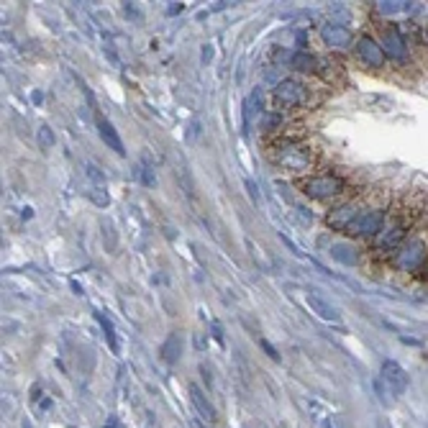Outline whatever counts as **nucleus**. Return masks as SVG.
<instances>
[{
	"label": "nucleus",
	"instance_id": "1",
	"mask_svg": "<svg viewBox=\"0 0 428 428\" xmlns=\"http://www.w3.org/2000/svg\"><path fill=\"white\" fill-rule=\"evenodd\" d=\"M426 264H428V226H420V228H413L408 242L395 252L392 267H395V272H403V275H416V272L426 270Z\"/></svg>",
	"mask_w": 428,
	"mask_h": 428
},
{
	"label": "nucleus",
	"instance_id": "2",
	"mask_svg": "<svg viewBox=\"0 0 428 428\" xmlns=\"http://www.w3.org/2000/svg\"><path fill=\"white\" fill-rule=\"evenodd\" d=\"M413 224H416V211H398L392 215L390 224H385L380 236L374 239V254L377 257H395V252L413 233Z\"/></svg>",
	"mask_w": 428,
	"mask_h": 428
},
{
	"label": "nucleus",
	"instance_id": "3",
	"mask_svg": "<svg viewBox=\"0 0 428 428\" xmlns=\"http://www.w3.org/2000/svg\"><path fill=\"white\" fill-rule=\"evenodd\" d=\"M387 224V205H367L362 211V215L356 218L349 228L352 236H359V239H377L380 231Z\"/></svg>",
	"mask_w": 428,
	"mask_h": 428
},
{
	"label": "nucleus",
	"instance_id": "4",
	"mask_svg": "<svg viewBox=\"0 0 428 428\" xmlns=\"http://www.w3.org/2000/svg\"><path fill=\"white\" fill-rule=\"evenodd\" d=\"M356 56L370 69H382V67L387 65V54H385L382 44L374 36H367V34L356 39Z\"/></svg>",
	"mask_w": 428,
	"mask_h": 428
},
{
	"label": "nucleus",
	"instance_id": "5",
	"mask_svg": "<svg viewBox=\"0 0 428 428\" xmlns=\"http://www.w3.org/2000/svg\"><path fill=\"white\" fill-rule=\"evenodd\" d=\"M344 180L336 175H321V177H313V180H308L306 182V195L313 197V200H328V197L339 195L341 190H344Z\"/></svg>",
	"mask_w": 428,
	"mask_h": 428
},
{
	"label": "nucleus",
	"instance_id": "6",
	"mask_svg": "<svg viewBox=\"0 0 428 428\" xmlns=\"http://www.w3.org/2000/svg\"><path fill=\"white\" fill-rule=\"evenodd\" d=\"M275 100L279 105H288V108H298V105H303L308 100L306 85L298 83V80H282L275 87Z\"/></svg>",
	"mask_w": 428,
	"mask_h": 428
},
{
	"label": "nucleus",
	"instance_id": "7",
	"mask_svg": "<svg viewBox=\"0 0 428 428\" xmlns=\"http://www.w3.org/2000/svg\"><path fill=\"white\" fill-rule=\"evenodd\" d=\"M362 205L359 203H344V205H339V208H334L331 213L326 215V224L328 228H334V231H346L349 233V228H352V224L362 215Z\"/></svg>",
	"mask_w": 428,
	"mask_h": 428
},
{
	"label": "nucleus",
	"instance_id": "8",
	"mask_svg": "<svg viewBox=\"0 0 428 428\" xmlns=\"http://www.w3.org/2000/svg\"><path fill=\"white\" fill-rule=\"evenodd\" d=\"M380 377H382V382L387 385V390H390L395 398L408 390V382H410L408 372H405V370H403L398 362H392V359H385V362H382Z\"/></svg>",
	"mask_w": 428,
	"mask_h": 428
},
{
	"label": "nucleus",
	"instance_id": "9",
	"mask_svg": "<svg viewBox=\"0 0 428 428\" xmlns=\"http://www.w3.org/2000/svg\"><path fill=\"white\" fill-rule=\"evenodd\" d=\"M277 164L282 169H288V172H306L313 164V157L303 147H288V149H282L277 154Z\"/></svg>",
	"mask_w": 428,
	"mask_h": 428
},
{
	"label": "nucleus",
	"instance_id": "10",
	"mask_svg": "<svg viewBox=\"0 0 428 428\" xmlns=\"http://www.w3.org/2000/svg\"><path fill=\"white\" fill-rule=\"evenodd\" d=\"M382 49H385V54L395 59V62H403L405 54H408V47H405V39H403V31L398 26H387L382 31Z\"/></svg>",
	"mask_w": 428,
	"mask_h": 428
},
{
	"label": "nucleus",
	"instance_id": "11",
	"mask_svg": "<svg viewBox=\"0 0 428 428\" xmlns=\"http://www.w3.org/2000/svg\"><path fill=\"white\" fill-rule=\"evenodd\" d=\"M321 39L331 49H349L354 44V34L341 23H323L321 26Z\"/></svg>",
	"mask_w": 428,
	"mask_h": 428
},
{
	"label": "nucleus",
	"instance_id": "12",
	"mask_svg": "<svg viewBox=\"0 0 428 428\" xmlns=\"http://www.w3.org/2000/svg\"><path fill=\"white\" fill-rule=\"evenodd\" d=\"M190 400H193V405H195L197 416L205 420V423H213L215 420V408L211 405V398L205 395V390L200 387V385H190Z\"/></svg>",
	"mask_w": 428,
	"mask_h": 428
},
{
	"label": "nucleus",
	"instance_id": "13",
	"mask_svg": "<svg viewBox=\"0 0 428 428\" xmlns=\"http://www.w3.org/2000/svg\"><path fill=\"white\" fill-rule=\"evenodd\" d=\"M98 131H100V139L108 144V149H113L118 157H126V149H123V141L118 136V131L111 121H105L103 116H98Z\"/></svg>",
	"mask_w": 428,
	"mask_h": 428
},
{
	"label": "nucleus",
	"instance_id": "14",
	"mask_svg": "<svg viewBox=\"0 0 428 428\" xmlns=\"http://www.w3.org/2000/svg\"><path fill=\"white\" fill-rule=\"evenodd\" d=\"M182 352H185V339H182V334H169L167 339H164L162 349H159L162 359H164L167 364H177V362H180Z\"/></svg>",
	"mask_w": 428,
	"mask_h": 428
},
{
	"label": "nucleus",
	"instance_id": "15",
	"mask_svg": "<svg viewBox=\"0 0 428 428\" xmlns=\"http://www.w3.org/2000/svg\"><path fill=\"white\" fill-rule=\"evenodd\" d=\"M308 308H310V310H313V313H316L318 318H323V321H331V323L341 318V313H339V310H336V308L331 306L328 300H323L321 295H316V292H310V295H308Z\"/></svg>",
	"mask_w": 428,
	"mask_h": 428
},
{
	"label": "nucleus",
	"instance_id": "16",
	"mask_svg": "<svg viewBox=\"0 0 428 428\" xmlns=\"http://www.w3.org/2000/svg\"><path fill=\"white\" fill-rule=\"evenodd\" d=\"M328 254L334 257L336 261H341V264H354L356 261V249H354L352 244H334Z\"/></svg>",
	"mask_w": 428,
	"mask_h": 428
},
{
	"label": "nucleus",
	"instance_id": "17",
	"mask_svg": "<svg viewBox=\"0 0 428 428\" xmlns=\"http://www.w3.org/2000/svg\"><path fill=\"white\" fill-rule=\"evenodd\" d=\"M290 65L295 67L298 72H313V69H318V59L313 54H308V52H295L290 56Z\"/></svg>",
	"mask_w": 428,
	"mask_h": 428
},
{
	"label": "nucleus",
	"instance_id": "18",
	"mask_svg": "<svg viewBox=\"0 0 428 428\" xmlns=\"http://www.w3.org/2000/svg\"><path fill=\"white\" fill-rule=\"evenodd\" d=\"M95 321H98V323L103 326V334H105V341L111 344V352L113 354H121V346H118V339H116V328H113L111 321L103 316V313H95Z\"/></svg>",
	"mask_w": 428,
	"mask_h": 428
},
{
	"label": "nucleus",
	"instance_id": "19",
	"mask_svg": "<svg viewBox=\"0 0 428 428\" xmlns=\"http://www.w3.org/2000/svg\"><path fill=\"white\" fill-rule=\"evenodd\" d=\"M410 8V3H390V0H382L377 3V13L380 16H400Z\"/></svg>",
	"mask_w": 428,
	"mask_h": 428
},
{
	"label": "nucleus",
	"instance_id": "20",
	"mask_svg": "<svg viewBox=\"0 0 428 428\" xmlns=\"http://www.w3.org/2000/svg\"><path fill=\"white\" fill-rule=\"evenodd\" d=\"M372 387H374V395H377V400L382 403V405H390V395L392 392L387 390V385H385V382H382V377H377V380L372 382Z\"/></svg>",
	"mask_w": 428,
	"mask_h": 428
},
{
	"label": "nucleus",
	"instance_id": "21",
	"mask_svg": "<svg viewBox=\"0 0 428 428\" xmlns=\"http://www.w3.org/2000/svg\"><path fill=\"white\" fill-rule=\"evenodd\" d=\"M90 200H93L98 208H108V205H111V195H108L105 187H93V190H90Z\"/></svg>",
	"mask_w": 428,
	"mask_h": 428
},
{
	"label": "nucleus",
	"instance_id": "22",
	"mask_svg": "<svg viewBox=\"0 0 428 428\" xmlns=\"http://www.w3.org/2000/svg\"><path fill=\"white\" fill-rule=\"evenodd\" d=\"M100 228H103V242H105V246H108V249H116V228H113V224L111 221H103L100 224Z\"/></svg>",
	"mask_w": 428,
	"mask_h": 428
},
{
	"label": "nucleus",
	"instance_id": "23",
	"mask_svg": "<svg viewBox=\"0 0 428 428\" xmlns=\"http://www.w3.org/2000/svg\"><path fill=\"white\" fill-rule=\"evenodd\" d=\"M36 139H39V147L41 149H49V147H54V131L49 129V126H41L39 129V133H36Z\"/></svg>",
	"mask_w": 428,
	"mask_h": 428
},
{
	"label": "nucleus",
	"instance_id": "24",
	"mask_svg": "<svg viewBox=\"0 0 428 428\" xmlns=\"http://www.w3.org/2000/svg\"><path fill=\"white\" fill-rule=\"evenodd\" d=\"M136 172H139V180L147 187H154V185H157V177H154V169H151V164H149V167H147V164H141V167L136 169Z\"/></svg>",
	"mask_w": 428,
	"mask_h": 428
},
{
	"label": "nucleus",
	"instance_id": "25",
	"mask_svg": "<svg viewBox=\"0 0 428 428\" xmlns=\"http://www.w3.org/2000/svg\"><path fill=\"white\" fill-rule=\"evenodd\" d=\"M279 121H282V118H279L277 113H267V116L261 118V129H264V131L277 129V126H279Z\"/></svg>",
	"mask_w": 428,
	"mask_h": 428
},
{
	"label": "nucleus",
	"instance_id": "26",
	"mask_svg": "<svg viewBox=\"0 0 428 428\" xmlns=\"http://www.w3.org/2000/svg\"><path fill=\"white\" fill-rule=\"evenodd\" d=\"M259 346H261V349H264V354H267L270 359H275V362H279V354H277V349H275V346H272L270 341H267V339H259Z\"/></svg>",
	"mask_w": 428,
	"mask_h": 428
},
{
	"label": "nucleus",
	"instance_id": "27",
	"mask_svg": "<svg viewBox=\"0 0 428 428\" xmlns=\"http://www.w3.org/2000/svg\"><path fill=\"white\" fill-rule=\"evenodd\" d=\"M211 334H213V339L218 341V344H224V328H221V323H218V321H213V323H211Z\"/></svg>",
	"mask_w": 428,
	"mask_h": 428
},
{
	"label": "nucleus",
	"instance_id": "28",
	"mask_svg": "<svg viewBox=\"0 0 428 428\" xmlns=\"http://www.w3.org/2000/svg\"><path fill=\"white\" fill-rule=\"evenodd\" d=\"M246 190H249V195H252L254 203H259V190H257V185H254L252 180H246Z\"/></svg>",
	"mask_w": 428,
	"mask_h": 428
},
{
	"label": "nucleus",
	"instance_id": "29",
	"mask_svg": "<svg viewBox=\"0 0 428 428\" xmlns=\"http://www.w3.org/2000/svg\"><path fill=\"white\" fill-rule=\"evenodd\" d=\"M180 10H182V3H169L167 8H164V13H167V16H177Z\"/></svg>",
	"mask_w": 428,
	"mask_h": 428
},
{
	"label": "nucleus",
	"instance_id": "30",
	"mask_svg": "<svg viewBox=\"0 0 428 428\" xmlns=\"http://www.w3.org/2000/svg\"><path fill=\"white\" fill-rule=\"evenodd\" d=\"M213 59V47L211 44H203V65H208Z\"/></svg>",
	"mask_w": 428,
	"mask_h": 428
},
{
	"label": "nucleus",
	"instance_id": "31",
	"mask_svg": "<svg viewBox=\"0 0 428 428\" xmlns=\"http://www.w3.org/2000/svg\"><path fill=\"white\" fill-rule=\"evenodd\" d=\"M200 372H203V380L208 382V385H213V377H211V370H208L205 364H200Z\"/></svg>",
	"mask_w": 428,
	"mask_h": 428
},
{
	"label": "nucleus",
	"instance_id": "32",
	"mask_svg": "<svg viewBox=\"0 0 428 428\" xmlns=\"http://www.w3.org/2000/svg\"><path fill=\"white\" fill-rule=\"evenodd\" d=\"M420 39H423V44L428 47V19H426V23L420 26Z\"/></svg>",
	"mask_w": 428,
	"mask_h": 428
},
{
	"label": "nucleus",
	"instance_id": "33",
	"mask_svg": "<svg viewBox=\"0 0 428 428\" xmlns=\"http://www.w3.org/2000/svg\"><path fill=\"white\" fill-rule=\"evenodd\" d=\"M31 100H34V103H36V105H39V103L44 100V95L39 93V90H34V95H31Z\"/></svg>",
	"mask_w": 428,
	"mask_h": 428
},
{
	"label": "nucleus",
	"instance_id": "34",
	"mask_svg": "<svg viewBox=\"0 0 428 428\" xmlns=\"http://www.w3.org/2000/svg\"><path fill=\"white\" fill-rule=\"evenodd\" d=\"M21 215H23V218L28 221V218H34V211H31V208H23V213H21Z\"/></svg>",
	"mask_w": 428,
	"mask_h": 428
},
{
	"label": "nucleus",
	"instance_id": "35",
	"mask_svg": "<svg viewBox=\"0 0 428 428\" xmlns=\"http://www.w3.org/2000/svg\"><path fill=\"white\" fill-rule=\"evenodd\" d=\"M193 428H205V426L200 423V420H193Z\"/></svg>",
	"mask_w": 428,
	"mask_h": 428
},
{
	"label": "nucleus",
	"instance_id": "36",
	"mask_svg": "<svg viewBox=\"0 0 428 428\" xmlns=\"http://www.w3.org/2000/svg\"><path fill=\"white\" fill-rule=\"evenodd\" d=\"M23 428H31V426H28V423H23Z\"/></svg>",
	"mask_w": 428,
	"mask_h": 428
}]
</instances>
